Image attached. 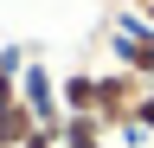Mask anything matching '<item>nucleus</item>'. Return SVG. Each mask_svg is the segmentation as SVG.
<instances>
[{
    "label": "nucleus",
    "instance_id": "nucleus-1",
    "mask_svg": "<svg viewBox=\"0 0 154 148\" xmlns=\"http://www.w3.org/2000/svg\"><path fill=\"white\" fill-rule=\"evenodd\" d=\"M148 84L128 77V71H96V122H103V135H122L135 142V109H141Z\"/></svg>",
    "mask_w": 154,
    "mask_h": 148
},
{
    "label": "nucleus",
    "instance_id": "nucleus-2",
    "mask_svg": "<svg viewBox=\"0 0 154 148\" xmlns=\"http://www.w3.org/2000/svg\"><path fill=\"white\" fill-rule=\"evenodd\" d=\"M58 103H64V116H96V71L58 77Z\"/></svg>",
    "mask_w": 154,
    "mask_h": 148
},
{
    "label": "nucleus",
    "instance_id": "nucleus-3",
    "mask_svg": "<svg viewBox=\"0 0 154 148\" xmlns=\"http://www.w3.org/2000/svg\"><path fill=\"white\" fill-rule=\"evenodd\" d=\"M32 135H38V116H32V109L19 103V97L0 103V148H26Z\"/></svg>",
    "mask_w": 154,
    "mask_h": 148
},
{
    "label": "nucleus",
    "instance_id": "nucleus-4",
    "mask_svg": "<svg viewBox=\"0 0 154 148\" xmlns=\"http://www.w3.org/2000/svg\"><path fill=\"white\" fill-rule=\"evenodd\" d=\"M58 148H109V135H103V122H96V116H64Z\"/></svg>",
    "mask_w": 154,
    "mask_h": 148
},
{
    "label": "nucleus",
    "instance_id": "nucleus-5",
    "mask_svg": "<svg viewBox=\"0 0 154 148\" xmlns=\"http://www.w3.org/2000/svg\"><path fill=\"white\" fill-rule=\"evenodd\" d=\"M26 65H32V52H26V45H0V77H19Z\"/></svg>",
    "mask_w": 154,
    "mask_h": 148
},
{
    "label": "nucleus",
    "instance_id": "nucleus-6",
    "mask_svg": "<svg viewBox=\"0 0 154 148\" xmlns=\"http://www.w3.org/2000/svg\"><path fill=\"white\" fill-rule=\"evenodd\" d=\"M154 135V90L141 97V109H135V142H148Z\"/></svg>",
    "mask_w": 154,
    "mask_h": 148
},
{
    "label": "nucleus",
    "instance_id": "nucleus-7",
    "mask_svg": "<svg viewBox=\"0 0 154 148\" xmlns=\"http://www.w3.org/2000/svg\"><path fill=\"white\" fill-rule=\"evenodd\" d=\"M122 13H135V20H141V26L154 32V0H122Z\"/></svg>",
    "mask_w": 154,
    "mask_h": 148
},
{
    "label": "nucleus",
    "instance_id": "nucleus-8",
    "mask_svg": "<svg viewBox=\"0 0 154 148\" xmlns=\"http://www.w3.org/2000/svg\"><path fill=\"white\" fill-rule=\"evenodd\" d=\"M26 148H58V135H45V129H38V135H32Z\"/></svg>",
    "mask_w": 154,
    "mask_h": 148
}]
</instances>
